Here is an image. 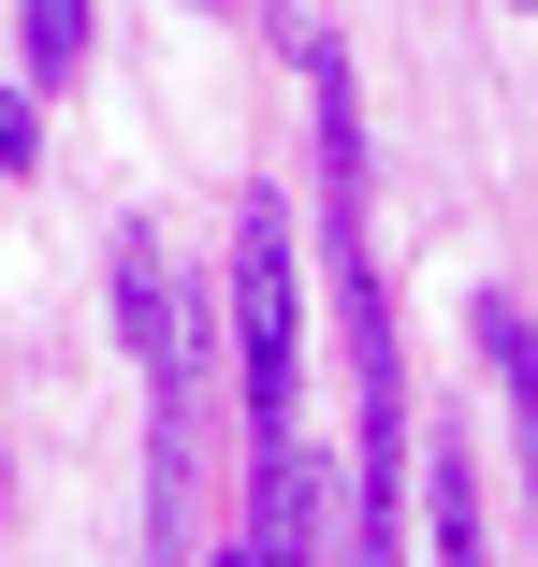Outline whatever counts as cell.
Listing matches in <instances>:
<instances>
[{
  "mask_svg": "<svg viewBox=\"0 0 538 567\" xmlns=\"http://www.w3.org/2000/svg\"><path fill=\"white\" fill-rule=\"evenodd\" d=\"M422 481H437V567H480V466L437 436V451H422Z\"/></svg>",
  "mask_w": 538,
  "mask_h": 567,
  "instance_id": "cell-3",
  "label": "cell"
},
{
  "mask_svg": "<svg viewBox=\"0 0 538 567\" xmlns=\"http://www.w3.org/2000/svg\"><path fill=\"white\" fill-rule=\"evenodd\" d=\"M30 161H44V117H30L15 87H0V175H30Z\"/></svg>",
  "mask_w": 538,
  "mask_h": 567,
  "instance_id": "cell-5",
  "label": "cell"
},
{
  "mask_svg": "<svg viewBox=\"0 0 538 567\" xmlns=\"http://www.w3.org/2000/svg\"><path fill=\"white\" fill-rule=\"evenodd\" d=\"M204 567H262V553H248V538H219V553H204Z\"/></svg>",
  "mask_w": 538,
  "mask_h": 567,
  "instance_id": "cell-6",
  "label": "cell"
},
{
  "mask_svg": "<svg viewBox=\"0 0 538 567\" xmlns=\"http://www.w3.org/2000/svg\"><path fill=\"white\" fill-rule=\"evenodd\" d=\"M234 350H248V422L291 436L306 408V262H291V204L234 218Z\"/></svg>",
  "mask_w": 538,
  "mask_h": 567,
  "instance_id": "cell-1",
  "label": "cell"
},
{
  "mask_svg": "<svg viewBox=\"0 0 538 567\" xmlns=\"http://www.w3.org/2000/svg\"><path fill=\"white\" fill-rule=\"evenodd\" d=\"M15 44H30L44 87H73L87 73V0H15Z\"/></svg>",
  "mask_w": 538,
  "mask_h": 567,
  "instance_id": "cell-4",
  "label": "cell"
},
{
  "mask_svg": "<svg viewBox=\"0 0 538 567\" xmlns=\"http://www.w3.org/2000/svg\"><path fill=\"white\" fill-rule=\"evenodd\" d=\"M117 334L146 350V379H161V364L204 379V306L175 320V262H161V234H117Z\"/></svg>",
  "mask_w": 538,
  "mask_h": 567,
  "instance_id": "cell-2",
  "label": "cell"
}]
</instances>
